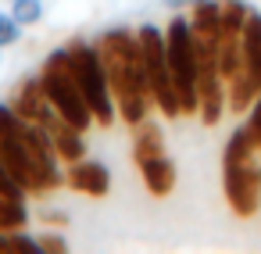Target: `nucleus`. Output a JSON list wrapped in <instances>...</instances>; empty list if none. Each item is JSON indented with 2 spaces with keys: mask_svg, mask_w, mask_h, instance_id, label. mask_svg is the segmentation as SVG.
Returning <instances> with one entry per match:
<instances>
[{
  "mask_svg": "<svg viewBox=\"0 0 261 254\" xmlns=\"http://www.w3.org/2000/svg\"><path fill=\"white\" fill-rule=\"evenodd\" d=\"M40 222H43V225H68V215L58 211V208H43V211H40Z\"/></svg>",
  "mask_w": 261,
  "mask_h": 254,
  "instance_id": "obj_19",
  "label": "nucleus"
},
{
  "mask_svg": "<svg viewBox=\"0 0 261 254\" xmlns=\"http://www.w3.org/2000/svg\"><path fill=\"white\" fill-rule=\"evenodd\" d=\"M40 83H43V93L50 100V108L75 129H90L93 125V111L86 108L83 93H79V83L72 75V65H68V50H54L47 61H43V72H40Z\"/></svg>",
  "mask_w": 261,
  "mask_h": 254,
  "instance_id": "obj_5",
  "label": "nucleus"
},
{
  "mask_svg": "<svg viewBox=\"0 0 261 254\" xmlns=\"http://www.w3.org/2000/svg\"><path fill=\"white\" fill-rule=\"evenodd\" d=\"M140 50H143V68H147V86H150V100L165 118H179V93L168 72V50H165V33L158 26H140Z\"/></svg>",
  "mask_w": 261,
  "mask_h": 254,
  "instance_id": "obj_7",
  "label": "nucleus"
},
{
  "mask_svg": "<svg viewBox=\"0 0 261 254\" xmlns=\"http://www.w3.org/2000/svg\"><path fill=\"white\" fill-rule=\"evenodd\" d=\"M40 247H43V250H54V254H65V250H68V243H65L58 233H47V236H40Z\"/></svg>",
  "mask_w": 261,
  "mask_h": 254,
  "instance_id": "obj_20",
  "label": "nucleus"
},
{
  "mask_svg": "<svg viewBox=\"0 0 261 254\" xmlns=\"http://www.w3.org/2000/svg\"><path fill=\"white\" fill-rule=\"evenodd\" d=\"M22 183L11 175V168L4 165V158H0V197H22Z\"/></svg>",
  "mask_w": 261,
  "mask_h": 254,
  "instance_id": "obj_17",
  "label": "nucleus"
},
{
  "mask_svg": "<svg viewBox=\"0 0 261 254\" xmlns=\"http://www.w3.org/2000/svg\"><path fill=\"white\" fill-rule=\"evenodd\" d=\"M18 36H22V26L15 22V15L11 11H0V50L18 43Z\"/></svg>",
  "mask_w": 261,
  "mask_h": 254,
  "instance_id": "obj_16",
  "label": "nucleus"
},
{
  "mask_svg": "<svg viewBox=\"0 0 261 254\" xmlns=\"http://www.w3.org/2000/svg\"><path fill=\"white\" fill-rule=\"evenodd\" d=\"M165 50H168V72L179 93V111L182 115H197V43H193V29L190 18L175 15L165 29Z\"/></svg>",
  "mask_w": 261,
  "mask_h": 254,
  "instance_id": "obj_6",
  "label": "nucleus"
},
{
  "mask_svg": "<svg viewBox=\"0 0 261 254\" xmlns=\"http://www.w3.org/2000/svg\"><path fill=\"white\" fill-rule=\"evenodd\" d=\"M165 4H168L172 11H182V8H193V4H197V0H165Z\"/></svg>",
  "mask_w": 261,
  "mask_h": 254,
  "instance_id": "obj_21",
  "label": "nucleus"
},
{
  "mask_svg": "<svg viewBox=\"0 0 261 254\" xmlns=\"http://www.w3.org/2000/svg\"><path fill=\"white\" fill-rule=\"evenodd\" d=\"M158 154H165L161 125H158V122H150V118H143V122L136 125V133H133V161L140 165V161L158 158Z\"/></svg>",
  "mask_w": 261,
  "mask_h": 254,
  "instance_id": "obj_13",
  "label": "nucleus"
},
{
  "mask_svg": "<svg viewBox=\"0 0 261 254\" xmlns=\"http://www.w3.org/2000/svg\"><path fill=\"white\" fill-rule=\"evenodd\" d=\"M257 143L247 133V125L232 129L222 150V190L225 204L236 218H254L261 211V161Z\"/></svg>",
  "mask_w": 261,
  "mask_h": 254,
  "instance_id": "obj_2",
  "label": "nucleus"
},
{
  "mask_svg": "<svg viewBox=\"0 0 261 254\" xmlns=\"http://www.w3.org/2000/svg\"><path fill=\"white\" fill-rule=\"evenodd\" d=\"M0 158L11 168V175L22 183L25 193H50L58 190L50 183V175L40 168L36 154L29 150L25 140V118H18V111L11 104H0Z\"/></svg>",
  "mask_w": 261,
  "mask_h": 254,
  "instance_id": "obj_3",
  "label": "nucleus"
},
{
  "mask_svg": "<svg viewBox=\"0 0 261 254\" xmlns=\"http://www.w3.org/2000/svg\"><path fill=\"white\" fill-rule=\"evenodd\" d=\"M65 50H68L72 75L79 83V93H83L86 108L93 111V122L97 125H111L118 118V108H115V97H111V86H108V72H104L100 50L90 47L86 40H72Z\"/></svg>",
  "mask_w": 261,
  "mask_h": 254,
  "instance_id": "obj_4",
  "label": "nucleus"
},
{
  "mask_svg": "<svg viewBox=\"0 0 261 254\" xmlns=\"http://www.w3.org/2000/svg\"><path fill=\"white\" fill-rule=\"evenodd\" d=\"M11 108L18 111V118H25V122H36V125H47V122L58 115V111L50 108L47 93H43V83H40V75H29V79H22V83L15 86Z\"/></svg>",
  "mask_w": 261,
  "mask_h": 254,
  "instance_id": "obj_9",
  "label": "nucleus"
},
{
  "mask_svg": "<svg viewBox=\"0 0 261 254\" xmlns=\"http://www.w3.org/2000/svg\"><path fill=\"white\" fill-rule=\"evenodd\" d=\"M65 183H68L75 193H86V197H108V190H111V172H108V165H100V161L79 158V161H68Z\"/></svg>",
  "mask_w": 261,
  "mask_h": 254,
  "instance_id": "obj_10",
  "label": "nucleus"
},
{
  "mask_svg": "<svg viewBox=\"0 0 261 254\" xmlns=\"http://www.w3.org/2000/svg\"><path fill=\"white\" fill-rule=\"evenodd\" d=\"M25 222H29V208L22 197H0V233L25 229Z\"/></svg>",
  "mask_w": 261,
  "mask_h": 254,
  "instance_id": "obj_14",
  "label": "nucleus"
},
{
  "mask_svg": "<svg viewBox=\"0 0 261 254\" xmlns=\"http://www.w3.org/2000/svg\"><path fill=\"white\" fill-rule=\"evenodd\" d=\"M136 168H140V175H143V186H147V193H150V197H158V200H165V197L175 190V183H179L175 161H172L168 154L147 158V161H140Z\"/></svg>",
  "mask_w": 261,
  "mask_h": 254,
  "instance_id": "obj_11",
  "label": "nucleus"
},
{
  "mask_svg": "<svg viewBox=\"0 0 261 254\" xmlns=\"http://www.w3.org/2000/svg\"><path fill=\"white\" fill-rule=\"evenodd\" d=\"M243 125H247V133L254 136V143L261 147V93H257L254 104L247 108V122H243Z\"/></svg>",
  "mask_w": 261,
  "mask_h": 254,
  "instance_id": "obj_18",
  "label": "nucleus"
},
{
  "mask_svg": "<svg viewBox=\"0 0 261 254\" xmlns=\"http://www.w3.org/2000/svg\"><path fill=\"white\" fill-rule=\"evenodd\" d=\"M261 93V11L250 8L243 22V72L225 86V108L232 115L247 111Z\"/></svg>",
  "mask_w": 261,
  "mask_h": 254,
  "instance_id": "obj_8",
  "label": "nucleus"
},
{
  "mask_svg": "<svg viewBox=\"0 0 261 254\" xmlns=\"http://www.w3.org/2000/svg\"><path fill=\"white\" fill-rule=\"evenodd\" d=\"M0 61H4V54H0Z\"/></svg>",
  "mask_w": 261,
  "mask_h": 254,
  "instance_id": "obj_22",
  "label": "nucleus"
},
{
  "mask_svg": "<svg viewBox=\"0 0 261 254\" xmlns=\"http://www.w3.org/2000/svg\"><path fill=\"white\" fill-rule=\"evenodd\" d=\"M47 133H50V143H54V150H58V158L68 165V161H79V158H86V143H83V129H75V125H68L61 115H54L47 125H43Z\"/></svg>",
  "mask_w": 261,
  "mask_h": 254,
  "instance_id": "obj_12",
  "label": "nucleus"
},
{
  "mask_svg": "<svg viewBox=\"0 0 261 254\" xmlns=\"http://www.w3.org/2000/svg\"><path fill=\"white\" fill-rule=\"evenodd\" d=\"M104 72H108V86L118 108V118L125 125H140L150 111V86H147V68H143V50H140V36L125 26H115L108 33H100L97 40Z\"/></svg>",
  "mask_w": 261,
  "mask_h": 254,
  "instance_id": "obj_1",
  "label": "nucleus"
},
{
  "mask_svg": "<svg viewBox=\"0 0 261 254\" xmlns=\"http://www.w3.org/2000/svg\"><path fill=\"white\" fill-rule=\"evenodd\" d=\"M11 15L22 29H29L43 18V0H11Z\"/></svg>",
  "mask_w": 261,
  "mask_h": 254,
  "instance_id": "obj_15",
  "label": "nucleus"
}]
</instances>
